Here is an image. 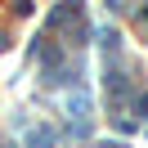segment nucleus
<instances>
[{
    "instance_id": "nucleus-3",
    "label": "nucleus",
    "mask_w": 148,
    "mask_h": 148,
    "mask_svg": "<svg viewBox=\"0 0 148 148\" xmlns=\"http://www.w3.org/2000/svg\"><path fill=\"white\" fill-rule=\"evenodd\" d=\"M144 18H148V9H144Z\"/></svg>"
},
{
    "instance_id": "nucleus-2",
    "label": "nucleus",
    "mask_w": 148,
    "mask_h": 148,
    "mask_svg": "<svg viewBox=\"0 0 148 148\" xmlns=\"http://www.w3.org/2000/svg\"><path fill=\"white\" fill-rule=\"evenodd\" d=\"M139 117H148V94H139Z\"/></svg>"
},
{
    "instance_id": "nucleus-1",
    "label": "nucleus",
    "mask_w": 148,
    "mask_h": 148,
    "mask_svg": "<svg viewBox=\"0 0 148 148\" xmlns=\"http://www.w3.org/2000/svg\"><path fill=\"white\" fill-rule=\"evenodd\" d=\"M49 144H54L49 130H32V148H49Z\"/></svg>"
}]
</instances>
